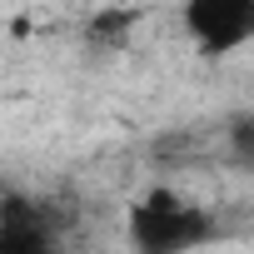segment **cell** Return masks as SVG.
Here are the masks:
<instances>
[{
    "label": "cell",
    "instance_id": "6da1fadb",
    "mask_svg": "<svg viewBox=\"0 0 254 254\" xmlns=\"http://www.w3.org/2000/svg\"><path fill=\"white\" fill-rule=\"evenodd\" d=\"M125 234H130L135 254H194V249H204L219 234V224H214L209 209L180 199L175 190H150L130 209Z\"/></svg>",
    "mask_w": 254,
    "mask_h": 254
},
{
    "label": "cell",
    "instance_id": "7a4b0ae2",
    "mask_svg": "<svg viewBox=\"0 0 254 254\" xmlns=\"http://www.w3.org/2000/svg\"><path fill=\"white\" fill-rule=\"evenodd\" d=\"M180 25L199 55L224 60L254 45V0H185Z\"/></svg>",
    "mask_w": 254,
    "mask_h": 254
},
{
    "label": "cell",
    "instance_id": "3957f363",
    "mask_svg": "<svg viewBox=\"0 0 254 254\" xmlns=\"http://www.w3.org/2000/svg\"><path fill=\"white\" fill-rule=\"evenodd\" d=\"M0 254H60L55 214L30 194L5 190V204H0Z\"/></svg>",
    "mask_w": 254,
    "mask_h": 254
},
{
    "label": "cell",
    "instance_id": "277c9868",
    "mask_svg": "<svg viewBox=\"0 0 254 254\" xmlns=\"http://www.w3.org/2000/svg\"><path fill=\"white\" fill-rule=\"evenodd\" d=\"M135 20H140V10H130V5H110V10L95 15L90 40H100V45H125V40H130V30H135Z\"/></svg>",
    "mask_w": 254,
    "mask_h": 254
},
{
    "label": "cell",
    "instance_id": "5b68a950",
    "mask_svg": "<svg viewBox=\"0 0 254 254\" xmlns=\"http://www.w3.org/2000/svg\"><path fill=\"white\" fill-rule=\"evenodd\" d=\"M229 155H234L239 170L254 175V120H239L234 130H229Z\"/></svg>",
    "mask_w": 254,
    "mask_h": 254
},
{
    "label": "cell",
    "instance_id": "8992f818",
    "mask_svg": "<svg viewBox=\"0 0 254 254\" xmlns=\"http://www.w3.org/2000/svg\"><path fill=\"white\" fill-rule=\"evenodd\" d=\"M115 5H120V0H115Z\"/></svg>",
    "mask_w": 254,
    "mask_h": 254
}]
</instances>
